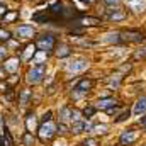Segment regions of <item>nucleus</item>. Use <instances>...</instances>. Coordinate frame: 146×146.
<instances>
[{"label": "nucleus", "mask_w": 146, "mask_h": 146, "mask_svg": "<svg viewBox=\"0 0 146 146\" xmlns=\"http://www.w3.org/2000/svg\"><path fill=\"white\" fill-rule=\"evenodd\" d=\"M44 73H46V63H39L33 70H29V73H27V82L33 83V85H36V83H39L42 80Z\"/></svg>", "instance_id": "obj_1"}, {"label": "nucleus", "mask_w": 146, "mask_h": 146, "mask_svg": "<svg viewBox=\"0 0 146 146\" xmlns=\"http://www.w3.org/2000/svg\"><path fill=\"white\" fill-rule=\"evenodd\" d=\"M36 48L39 51H51L54 48V37L51 34H44L36 41Z\"/></svg>", "instance_id": "obj_2"}, {"label": "nucleus", "mask_w": 146, "mask_h": 146, "mask_svg": "<svg viewBox=\"0 0 146 146\" xmlns=\"http://www.w3.org/2000/svg\"><path fill=\"white\" fill-rule=\"evenodd\" d=\"M92 85H94V82L92 80H80L78 82V85L75 87V99H80L83 94H87L88 90H92Z\"/></svg>", "instance_id": "obj_3"}, {"label": "nucleus", "mask_w": 146, "mask_h": 146, "mask_svg": "<svg viewBox=\"0 0 146 146\" xmlns=\"http://www.w3.org/2000/svg\"><path fill=\"white\" fill-rule=\"evenodd\" d=\"M53 134H54V131H53L51 122H49V121H48V122H42V124H41V127H39V136H41V139H42V141L51 139V138H53Z\"/></svg>", "instance_id": "obj_4"}, {"label": "nucleus", "mask_w": 146, "mask_h": 146, "mask_svg": "<svg viewBox=\"0 0 146 146\" xmlns=\"http://www.w3.org/2000/svg\"><path fill=\"white\" fill-rule=\"evenodd\" d=\"M134 139H136V133L133 131V129H129V131H124L122 134H121V139H119V143L122 146L126 145H131V143H134Z\"/></svg>", "instance_id": "obj_5"}, {"label": "nucleus", "mask_w": 146, "mask_h": 146, "mask_svg": "<svg viewBox=\"0 0 146 146\" xmlns=\"http://www.w3.org/2000/svg\"><path fill=\"white\" fill-rule=\"evenodd\" d=\"M15 34H17V37H33L34 36V29L31 26H19Z\"/></svg>", "instance_id": "obj_6"}, {"label": "nucleus", "mask_w": 146, "mask_h": 146, "mask_svg": "<svg viewBox=\"0 0 146 146\" xmlns=\"http://www.w3.org/2000/svg\"><path fill=\"white\" fill-rule=\"evenodd\" d=\"M146 112V97H141L136 104H134V109H133V114L134 115H141Z\"/></svg>", "instance_id": "obj_7"}, {"label": "nucleus", "mask_w": 146, "mask_h": 146, "mask_svg": "<svg viewBox=\"0 0 146 146\" xmlns=\"http://www.w3.org/2000/svg\"><path fill=\"white\" fill-rule=\"evenodd\" d=\"M129 5L136 12H143L146 9V0H129Z\"/></svg>", "instance_id": "obj_8"}, {"label": "nucleus", "mask_w": 146, "mask_h": 146, "mask_svg": "<svg viewBox=\"0 0 146 146\" xmlns=\"http://www.w3.org/2000/svg\"><path fill=\"white\" fill-rule=\"evenodd\" d=\"M19 63H21V61H19L17 58H12V60H9V61L3 65V68H5V70H9L10 73H15V72H17V68H19Z\"/></svg>", "instance_id": "obj_9"}, {"label": "nucleus", "mask_w": 146, "mask_h": 146, "mask_svg": "<svg viewBox=\"0 0 146 146\" xmlns=\"http://www.w3.org/2000/svg\"><path fill=\"white\" fill-rule=\"evenodd\" d=\"M87 66H88V63L83 61V60H80V61H75V63L70 65V70H72V72H82V70H85Z\"/></svg>", "instance_id": "obj_10"}, {"label": "nucleus", "mask_w": 146, "mask_h": 146, "mask_svg": "<svg viewBox=\"0 0 146 146\" xmlns=\"http://www.w3.org/2000/svg\"><path fill=\"white\" fill-rule=\"evenodd\" d=\"M114 104H115L114 99H102L97 102V109H107L109 106H114Z\"/></svg>", "instance_id": "obj_11"}, {"label": "nucleus", "mask_w": 146, "mask_h": 146, "mask_svg": "<svg viewBox=\"0 0 146 146\" xmlns=\"http://www.w3.org/2000/svg\"><path fill=\"white\" fill-rule=\"evenodd\" d=\"M34 53H36V46H34V44L27 46V48H26V51H24V54H22V60H29V58L33 60Z\"/></svg>", "instance_id": "obj_12"}, {"label": "nucleus", "mask_w": 146, "mask_h": 146, "mask_svg": "<svg viewBox=\"0 0 146 146\" xmlns=\"http://www.w3.org/2000/svg\"><path fill=\"white\" fill-rule=\"evenodd\" d=\"M109 19L110 21H122V19H126V12H115V9H114V12L109 14Z\"/></svg>", "instance_id": "obj_13"}, {"label": "nucleus", "mask_w": 146, "mask_h": 146, "mask_svg": "<svg viewBox=\"0 0 146 146\" xmlns=\"http://www.w3.org/2000/svg\"><path fill=\"white\" fill-rule=\"evenodd\" d=\"M22 143H24L26 146H33V145H34V138H33V134H31L29 131L22 136Z\"/></svg>", "instance_id": "obj_14"}, {"label": "nucleus", "mask_w": 146, "mask_h": 146, "mask_svg": "<svg viewBox=\"0 0 146 146\" xmlns=\"http://www.w3.org/2000/svg\"><path fill=\"white\" fill-rule=\"evenodd\" d=\"M82 24H88V26H97V24H100V21L99 19H94V17H83L82 19Z\"/></svg>", "instance_id": "obj_15"}, {"label": "nucleus", "mask_w": 146, "mask_h": 146, "mask_svg": "<svg viewBox=\"0 0 146 146\" xmlns=\"http://www.w3.org/2000/svg\"><path fill=\"white\" fill-rule=\"evenodd\" d=\"M29 97H31V92H29V90H24V92L21 94V104H22V106H26V104H27V100H29Z\"/></svg>", "instance_id": "obj_16"}, {"label": "nucleus", "mask_w": 146, "mask_h": 146, "mask_svg": "<svg viewBox=\"0 0 146 146\" xmlns=\"http://www.w3.org/2000/svg\"><path fill=\"white\" fill-rule=\"evenodd\" d=\"M95 109H97V107H92V106L85 107V109H83V115H85L87 119H88V117H92V115L95 114Z\"/></svg>", "instance_id": "obj_17"}, {"label": "nucleus", "mask_w": 146, "mask_h": 146, "mask_svg": "<svg viewBox=\"0 0 146 146\" xmlns=\"http://www.w3.org/2000/svg\"><path fill=\"white\" fill-rule=\"evenodd\" d=\"M83 126H85L83 122H75V124H73V127H72V131L75 133V134H78V133H82Z\"/></svg>", "instance_id": "obj_18"}, {"label": "nucleus", "mask_w": 146, "mask_h": 146, "mask_svg": "<svg viewBox=\"0 0 146 146\" xmlns=\"http://www.w3.org/2000/svg\"><path fill=\"white\" fill-rule=\"evenodd\" d=\"M10 39V33L5 29H0V41H9Z\"/></svg>", "instance_id": "obj_19"}, {"label": "nucleus", "mask_w": 146, "mask_h": 146, "mask_svg": "<svg viewBox=\"0 0 146 146\" xmlns=\"http://www.w3.org/2000/svg\"><path fill=\"white\" fill-rule=\"evenodd\" d=\"M15 17H17V12H10V14H5V15H3V21H5V22H10V21H14Z\"/></svg>", "instance_id": "obj_20"}, {"label": "nucleus", "mask_w": 146, "mask_h": 146, "mask_svg": "<svg viewBox=\"0 0 146 146\" xmlns=\"http://www.w3.org/2000/svg\"><path fill=\"white\" fill-rule=\"evenodd\" d=\"M66 54H70L68 48H66V46H61V51L58 49V56H66Z\"/></svg>", "instance_id": "obj_21"}, {"label": "nucleus", "mask_w": 146, "mask_h": 146, "mask_svg": "<svg viewBox=\"0 0 146 146\" xmlns=\"http://www.w3.org/2000/svg\"><path fill=\"white\" fill-rule=\"evenodd\" d=\"M127 117H129V110H127V112H122V114L117 117V122H122V121H126Z\"/></svg>", "instance_id": "obj_22"}, {"label": "nucleus", "mask_w": 146, "mask_h": 146, "mask_svg": "<svg viewBox=\"0 0 146 146\" xmlns=\"http://www.w3.org/2000/svg\"><path fill=\"white\" fill-rule=\"evenodd\" d=\"M146 56V48L143 49V51H138L136 54H134V58H145Z\"/></svg>", "instance_id": "obj_23"}, {"label": "nucleus", "mask_w": 146, "mask_h": 146, "mask_svg": "<svg viewBox=\"0 0 146 146\" xmlns=\"http://www.w3.org/2000/svg\"><path fill=\"white\" fill-rule=\"evenodd\" d=\"M51 115H53L51 112H46V114L42 115V122H48V121H51Z\"/></svg>", "instance_id": "obj_24"}, {"label": "nucleus", "mask_w": 146, "mask_h": 146, "mask_svg": "<svg viewBox=\"0 0 146 146\" xmlns=\"http://www.w3.org/2000/svg\"><path fill=\"white\" fill-rule=\"evenodd\" d=\"M119 2H121V0H106L107 5H114V3H119Z\"/></svg>", "instance_id": "obj_25"}, {"label": "nucleus", "mask_w": 146, "mask_h": 146, "mask_svg": "<svg viewBox=\"0 0 146 146\" xmlns=\"http://www.w3.org/2000/svg\"><path fill=\"white\" fill-rule=\"evenodd\" d=\"M5 14H7V9L3 5H0V15H5Z\"/></svg>", "instance_id": "obj_26"}, {"label": "nucleus", "mask_w": 146, "mask_h": 146, "mask_svg": "<svg viewBox=\"0 0 146 146\" xmlns=\"http://www.w3.org/2000/svg\"><path fill=\"white\" fill-rule=\"evenodd\" d=\"M58 129H60L61 133H65V131H66V126H65V124H60V126H58Z\"/></svg>", "instance_id": "obj_27"}, {"label": "nucleus", "mask_w": 146, "mask_h": 146, "mask_svg": "<svg viewBox=\"0 0 146 146\" xmlns=\"http://www.w3.org/2000/svg\"><path fill=\"white\" fill-rule=\"evenodd\" d=\"M139 122H141V126L146 129V117H141V121H139Z\"/></svg>", "instance_id": "obj_28"}, {"label": "nucleus", "mask_w": 146, "mask_h": 146, "mask_svg": "<svg viewBox=\"0 0 146 146\" xmlns=\"http://www.w3.org/2000/svg\"><path fill=\"white\" fill-rule=\"evenodd\" d=\"M3 54H5V53H3V49H2V48H0V58H2V56H3Z\"/></svg>", "instance_id": "obj_29"}, {"label": "nucleus", "mask_w": 146, "mask_h": 146, "mask_svg": "<svg viewBox=\"0 0 146 146\" xmlns=\"http://www.w3.org/2000/svg\"><path fill=\"white\" fill-rule=\"evenodd\" d=\"M2 122H3V119H2V117H0V129H2Z\"/></svg>", "instance_id": "obj_30"}]
</instances>
